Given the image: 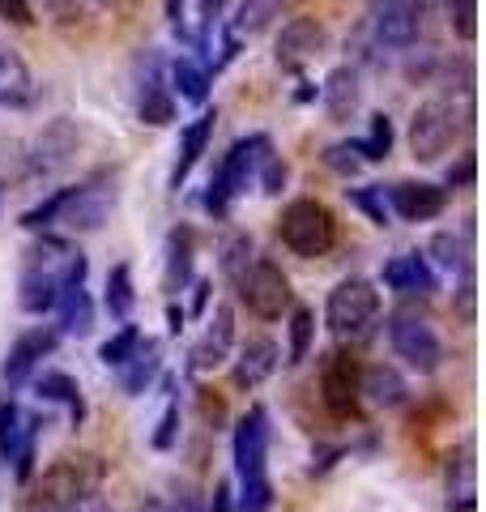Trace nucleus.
<instances>
[{
  "mask_svg": "<svg viewBox=\"0 0 486 512\" xmlns=\"http://www.w3.org/2000/svg\"><path fill=\"white\" fill-rule=\"evenodd\" d=\"M107 483V461L99 453H60L52 466L26 478V512H56L99 495Z\"/></svg>",
  "mask_w": 486,
  "mask_h": 512,
  "instance_id": "f257e3e1",
  "label": "nucleus"
},
{
  "mask_svg": "<svg viewBox=\"0 0 486 512\" xmlns=\"http://www.w3.org/2000/svg\"><path fill=\"white\" fill-rule=\"evenodd\" d=\"M269 410L252 406L235 427V474H239V512H269L273 483H269Z\"/></svg>",
  "mask_w": 486,
  "mask_h": 512,
  "instance_id": "f03ea898",
  "label": "nucleus"
},
{
  "mask_svg": "<svg viewBox=\"0 0 486 512\" xmlns=\"http://www.w3.org/2000/svg\"><path fill=\"white\" fill-rule=\"evenodd\" d=\"M380 325V291L367 278H342L324 299V329L337 342H363Z\"/></svg>",
  "mask_w": 486,
  "mask_h": 512,
  "instance_id": "7ed1b4c3",
  "label": "nucleus"
},
{
  "mask_svg": "<svg viewBox=\"0 0 486 512\" xmlns=\"http://www.w3.org/2000/svg\"><path fill=\"white\" fill-rule=\"evenodd\" d=\"M278 235H282V244L295 256H303V261H316V256H329L333 244H337V218H333V210L324 201L299 197V201H290L282 210Z\"/></svg>",
  "mask_w": 486,
  "mask_h": 512,
  "instance_id": "20e7f679",
  "label": "nucleus"
},
{
  "mask_svg": "<svg viewBox=\"0 0 486 512\" xmlns=\"http://www.w3.org/2000/svg\"><path fill=\"white\" fill-rule=\"evenodd\" d=\"M388 346H393V355L418 376H435L444 367L440 333H435L431 320L414 308H401V312L388 316Z\"/></svg>",
  "mask_w": 486,
  "mask_h": 512,
  "instance_id": "39448f33",
  "label": "nucleus"
},
{
  "mask_svg": "<svg viewBox=\"0 0 486 512\" xmlns=\"http://www.w3.org/2000/svg\"><path fill=\"white\" fill-rule=\"evenodd\" d=\"M269 137H239L231 150H226L222 167H218V180L209 184L205 192V210L209 214H226L231 210V201H239L243 192H248V184L256 180V167H261V158L269 154Z\"/></svg>",
  "mask_w": 486,
  "mask_h": 512,
  "instance_id": "423d86ee",
  "label": "nucleus"
},
{
  "mask_svg": "<svg viewBox=\"0 0 486 512\" xmlns=\"http://www.w3.org/2000/svg\"><path fill=\"white\" fill-rule=\"evenodd\" d=\"M235 291H239V303L256 320H282L290 308H295L290 278L282 274L278 261H265V256H256V261L248 265V274L235 282Z\"/></svg>",
  "mask_w": 486,
  "mask_h": 512,
  "instance_id": "0eeeda50",
  "label": "nucleus"
},
{
  "mask_svg": "<svg viewBox=\"0 0 486 512\" xmlns=\"http://www.w3.org/2000/svg\"><path fill=\"white\" fill-rule=\"evenodd\" d=\"M457 137H461V111L448 99H427L414 111L410 133H405L410 154L418 158V163H440V158L457 146Z\"/></svg>",
  "mask_w": 486,
  "mask_h": 512,
  "instance_id": "6e6552de",
  "label": "nucleus"
},
{
  "mask_svg": "<svg viewBox=\"0 0 486 512\" xmlns=\"http://www.w3.org/2000/svg\"><path fill=\"white\" fill-rule=\"evenodd\" d=\"M116 210V180L107 175H94L86 184H73L64 188V205L56 214V227L73 231V235H86V231H99L103 222Z\"/></svg>",
  "mask_w": 486,
  "mask_h": 512,
  "instance_id": "1a4fd4ad",
  "label": "nucleus"
},
{
  "mask_svg": "<svg viewBox=\"0 0 486 512\" xmlns=\"http://www.w3.org/2000/svg\"><path fill=\"white\" fill-rule=\"evenodd\" d=\"M81 146V128L73 120H52V124H43L35 141L26 146L22 154V175L26 180H47V175H56L73 163V154Z\"/></svg>",
  "mask_w": 486,
  "mask_h": 512,
  "instance_id": "9d476101",
  "label": "nucleus"
},
{
  "mask_svg": "<svg viewBox=\"0 0 486 512\" xmlns=\"http://www.w3.org/2000/svg\"><path fill=\"white\" fill-rule=\"evenodd\" d=\"M418 26H423V0H376L367 13V30L384 52L414 47Z\"/></svg>",
  "mask_w": 486,
  "mask_h": 512,
  "instance_id": "9b49d317",
  "label": "nucleus"
},
{
  "mask_svg": "<svg viewBox=\"0 0 486 512\" xmlns=\"http://www.w3.org/2000/svg\"><path fill=\"white\" fill-rule=\"evenodd\" d=\"M320 397L333 419H354L359 414V363L350 355H329L320 367Z\"/></svg>",
  "mask_w": 486,
  "mask_h": 512,
  "instance_id": "f8f14e48",
  "label": "nucleus"
},
{
  "mask_svg": "<svg viewBox=\"0 0 486 512\" xmlns=\"http://www.w3.org/2000/svg\"><path fill=\"white\" fill-rule=\"evenodd\" d=\"M56 346H60V333L56 329H47V325L26 329L22 338L9 346V359H5V384H9V389H22V384L39 372L43 359L52 355Z\"/></svg>",
  "mask_w": 486,
  "mask_h": 512,
  "instance_id": "ddd939ff",
  "label": "nucleus"
},
{
  "mask_svg": "<svg viewBox=\"0 0 486 512\" xmlns=\"http://www.w3.org/2000/svg\"><path fill=\"white\" fill-rule=\"evenodd\" d=\"M324 43H329V35H324L320 18H290L282 30H278V43H273V60L282 64V69H299V64L316 60L324 52Z\"/></svg>",
  "mask_w": 486,
  "mask_h": 512,
  "instance_id": "4468645a",
  "label": "nucleus"
},
{
  "mask_svg": "<svg viewBox=\"0 0 486 512\" xmlns=\"http://www.w3.org/2000/svg\"><path fill=\"white\" fill-rule=\"evenodd\" d=\"M388 205L405 222H431L448 210V188L427 184V180H401L388 188Z\"/></svg>",
  "mask_w": 486,
  "mask_h": 512,
  "instance_id": "2eb2a0df",
  "label": "nucleus"
},
{
  "mask_svg": "<svg viewBox=\"0 0 486 512\" xmlns=\"http://www.w3.org/2000/svg\"><path fill=\"white\" fill-rule=\"evenodd\" d=\"M231 346H235V308H214V316H209V325L201 333V342L192 346V372H214V367H222L226 359H231Z\"/></svg>",
  "mask_w": 486,
  "mask_h": 512,
  "instance_id": "dca6fc26",
  "label": "nucleus"
},
{
  "mask_svg": "<svg viewBox=\"0 0 486 512\" xmlns=\"http://www.w3.org/2000/svg\"><path fill=\"white\" fill-rule=\"evenodd\" d=\"M320 103H324V116H329L333 124L354 120V111H359V103H363L359 69H354V64H337L320 86Z\"/></svg>",
  "mask_w": 486,
  "mask_h": 512,
  "instance_id": "f3484780",
  "label": "nucleus"
},
{
  "mask_svg": "<svg viewBox=\"0 0 486 512\" xmlns=\"http://www.w3.org/2000/svg\"><path fill=\"white\" fill-rule=\"evenodd\" d=\"M384 286L401 299H414V295H431L435 291V269L427 265L423 252H397L393 261L384 265Z\"/></svg>",
  "mask_w": 486,
  "mask_h": 512,
  "instance_id": "a211bd4d",
  "label": "nucleus"
},
{
  "mask_svg": "<svg viewBox=\"0 0 486 512\" xmlns=\"http://www.w3.org/2000/svg\"><path fill=\"white\" fill-rule=\"evenodd\" d=\"M282 363V346L273 338H248L239 346V359H235V384L239 389H261V384L278 372Z\"/></svg>",
  "mask_w": 486,
  "mask_h": 512,
  "instance_id": "6ab92c4d",
  "label": "nucleus"
},
{
  "mask_svg": "<svg viewBox=\"0 0 486 512\" xmlns=\"http://www.w3.org/2000/svg\"><path fill=\"white\" fill-rule=\"evenodd\" d=\"M39 99V82L18 47H0V107H30Z\"/></svg>",
  "mask_w": 486,
  "mask_h": 512,
  "instance_id": "aec40b11",
  "label": "nucleus"
},
{
  "mask_svg": "<svg viewBox=\"0 0 486 512\" xmlns=\"http://www.w3.org/2000/svg\"><path fill=\"white\" fill-rule=\"evenodd\" d=\"M469 235H474V227H465V235H457V231H440V235H431L427 265L435 269V278H440V274L457 278V274H465V269L474 265V248H469Z\"/></svg>",
  "mask_w": 486,
  "mask_h": 512,
  "instance_id": "412c9836",
  "label": "nucleus"
},
{
  "mask_svg": "<svg viewBox=\"0 0 486 512\" xmlns=\"http://www.w3.org/2000/svg\"><path fill=\"white\" fill-rule=\"evenodd\" d=\"M444 487H448V508L469 512L478 504V474H474V444H461L457 453H448V474H444Z\"/></svg>",
  "mask_w": 486,
  "mask_h": 512,
  "instance_id": "4be33fe9",
  "label": "nucleus"
},
{
  "mask_svg": "<svg viewBox=\"0 0 486 512\" xmlns=\"http://www.w3.org/2000/svg\"><path fill=\"white\" fill-rule=\"evenodd\" d=\"M214 124H218V111H205V116H197L180 133V158H175V171H171V184L175 188L188 180L192 167L201 163V154L209 150V141H214Z\"/></svg>",
  "mask_w": 486,
  "mask_h": 512,
  "instance_id": "5701e85b",
  "label": "nucleus"
},
{
  "mask_svg": "<svg viewBox=\"0 0 486 512\" xmlns=\"http://www.w3.org/2000/svg\"><path fill=\"white\" fill-rule=\"evenodd\" d=\"M162 372V346L154 338H141L137 350H133V359H128L120 367V384H124V393L128 397H141V393H150V384L158 380Z\"/></svg>",
  "mask_w": 486,
  "mask_h": 512,
  "instance_id": "b1692460",
  "label": "nucleus"
},
{
  "mask_svg": "<svg viewBox=\"0 0 486 512\" xmlns=\"http://www.w3.org/2000/svg\"><path fill=\"white\" fill-rule=\"evenodd\" d=\"M405 380L397 367H388V363H376V367H367V372L359 376V397H367L371 406H380V410H397L405 406Z\"/></svg>",
  "mask_w": 486,
  "mask_h": 512,
  "instance_id": "393cba45",
  "label": "nucleus"
},
{
  "mask_svg": "<svg viewBox=\"0 0 486 512\" xmlns=\"http://www.w3.org/2000/svg\"><path fill=\"white\" fill-rule=\"evenodd\" d=\"M52 312L60 316V329H56V333H69V338H86V333L94 329V299H90V291H86V282L69 286V291H60V299H56Z\"/></svg>",
  "mask_w": 486,
  "mask_h": 512,
  "instance_id": "a878e982",
  "label": "nucleus"
},
{
  "mask_svg": "<svg viewBox=\"0 0 486 512\" xmlns=\"http://www.w3.org/2000/svg\"><path fill=\"white\" fill-rule=\"evenodd\" d=\"M30 380H35V393L43 397V402L69 406V414L77 423L86 419V402H81V389H77V380L69 372H56V367H52V372H35Z\"/></svg>",
  "mask_w": 486,
  "mask_h": 512,
  "instance_id": "bb28decb",
  "label": "nucleus"
},
{
  "mask_svg": "<svg viewBox=\"0 0 486 512\" xmlns=\"http://www.w3.org/2000/svg\"><path fill=\"white\" fill-rule=\"evenodd\" d=\"M103 308L111 312V320H124L133 316L137 308V286H133V269H128L124 261L120 265H111V274H107V295H103Z\"/></svg>",
  "mask_w": 486,
  "mask_h": 512,
  "instance_id": "cd10ccee",
  "label": "nucleus"
},
{
  "mask_svg": "<svg viewBox=\"0 0 486 512\" xmlns=\"http://www.w3.org/2000/svg\"><path fill=\"white\" fill-rule=\"evenodd\" d=\"M137 116H141V124H154V128L175 124V94H171V86H162L158 77H150V82L141 86Z\"/></svg>",
  "mask_w": 486,
  "mask_h": 512,
  "instance_id": "c85d7f7f",
  "label": "nucleus"
},
{
  "mask_svg": "<svg viewBox=\"0 0 486 512\" xmlns=\"http://www.w3.org/2000/svg\"><path fill=\"white\" fill-rule=\"evenodd\" d=\"M192 282V231L188 227H175L167 239V291H184Z\"/></svg>",
  "mask_w": 486,
  "mask_h": 512,
  "instance_id": "c756f323",
  "label": "nucleus"
},
{
  "mask_svg": "<svg viewBox=\"0 0 486 512\" xmlns=\"http://www.w3.org/2000/svg\"><path fill=\"white\" fill-rule=\"evenodd\" d=\"M171 86H175L171 94H180L184 103H205L209 99V69L188 56L171 60Z\"/></svg>",
  "mask_w": 486,
  "mask_h": 512,
  "instance_id": "7c9ffc66",
  "label": "nucleus"
},
{
  "mask_svg": "<svg viewBox=\"0 0 486 512\" xmlns=\"http://www.w3.org/2000/svg\"><path fill=\"white\" fill-rule=\"evenodd\" d=\"M286 329H290V346H286V363H303L312 355V342H316V312L295 303L286 312Z\"/></svg>",
  "mask_w": 486,
  "mask_h": 512,
  "instance_id": "2f4dec72",
  "label": "nucleus"
},
{
  "mask_svg": "<svg viewBox=\"0 0 486 512\" xmlns=\"http://www.w3.org/2000/svg\"><path fill=\"white\" fill-rule=\"evenodd\" d=\"M278 18V0H239V13L231 22V35L235 39H252Z\"/></svg>",
  "mask_w": 486,
  "mask_h": 512,
  "instance_id": "473e14b6",
  "label": "nucleus"
},
{
  "mask_svg": "<svg viewBox=\"0 0 486 512\" xmlns=\"http://www.w3.org/2000/svg\"><path fill=\"white\" fill-rule=\"evenodd\" d=\"M141 338H145V333H141L137 325H128V320H124V325H120V329L103 342L99 359H103L107 367H116V372H120V367H124L128 359H133V350H137V342H141Z\"/></svg>",
  "mask_w": 486,
  "mask_h": 512,
  "instance_id": "72a5a7b5",
  "label": "nucleus"
},
{
  "mask_svg": "<svg viewBox=\"0 0 486 512\" xmlns=\"http://www.w3.org/2000/svg\"><path fill=\"white\" fill-rule=\"evenodd\" d=\"M256 261V244H252V235H231L222 244V274L239 282L243 274H248V265Z\"/></svg>",
  "mask_w": 486,
  "mask_h": 512,
  "instance_id": "f704fd0d",
  "label": "nucleus"
},
{
  "mask_svg": "<svg viewBox=\"0 0 486 512\" xmlns=\"http://www.w3.org/2000/svg\"><path fill=\"white\" fill-rule=\"evenodd\" d=\"M22 423H26V414L18 410V402H0V461H5V470L13 466V453H18Z\"/></svg>",
  "mask_w": 486,
  "mask_h": 512,
  "instance_id": "c9c22d12",
  "label": "nucleus"
},
{
  "mask_svg": "<svg viewBox=\"0 0 486 512\" xmlns=\"http://www.w3.org/2000/svg\"><path fill=\"white\" fill-rule=\"evenodd\" d=\"M388 150H393V120L380 111V116H371L367 137L359 141V154L363 163H380V158H388Z\"/></svg>",
  "mask_w": 486,
  "mask_h": 512,
  "instance_id": "e433bc0d",
  "label": "nucleus"
},
{
  "mask_svg": "<svg viewBox=\"0 0 486 512\" xmlns=\"http://www.w3.org/2000/svg\"><path fill=\"white\" fill-rule=\"evenodd\" d=\"M39 419H30L26 414V423H22V440H18V453H13V478H18V483H26L30 474H35V444H39Z\"/></svg>",
  "mask_w": 486,
  "mask_h": 512,
  "instance_id": "4c0bfd02",
  "label": "nucleus"
},
{
  "mask_svg": "<svg viewBox=\"0 0 486 512\" xmlns=\"http://www.w3.org/2000/svg\"><path fill=\"white\" fill-rule=\"evenodd\" d=\"M286 175H290L286 158L269 150V154L261 158V167H256V184H261V192H265V197H278V192L286 188Z\"/></svg>",
  "mask_w": 486,
  "mask_h": 512,
  "instance_id": "58836bf2",
  "label": "nucleus"
},
{
  "mask_svg": "<svg viewBox=\"0 0 486 512\" xmlns=\"http://www.w3.org/2000/svg\"><path fill=\"white\" fill-rule=\"evenodd\" d=\"M175 440H180V397H171V402H167V410H162V419L154 427L150 444L158 448V453H171Z\"/></svg>",
  "mask_w": 486,
  "mask_h": 512,
  "instance_id": "ea45409f",
  "label": "nucleus"
},
{
  "mask_svg": "<svg viewBox=\"0 0 486 512\" xmlns=\"http://www.w3.org/2000/svg\"><path fill=\"white\" fill-rule=\"evenodd\" d=\"M324 167L337 171V175H354L363 167L359 141H337V146H329V150H324Z\"/></svg>",
  "mask_w": 486,
  "mask_h": 512,
  "instance_id": "a19ab883",
  "label": "nucleus"
},
{
  "mask_svg": "<svg viewBox=\"0 0 486 512\" xmlns=\"http://www.w3.org/2000/svg\"><path fill=\"white\" fill-rule=\"evenodd\" d=\"M350 201L359 205V210L376 222V227H384L388 222V201H384V188H350Z\"/></svg>",
  "mask_w": 486,
  "mask_h": 512,
  "instance_id": "79ce46f5",
  "label": "nucleus"
},
{
  "mask_svg": "<svg viewBox=\"0 0 486 512\" xmlns=\"http://www.w3.org/2000/svg\"><path fill=\"white\" fill-rule=\"evenodd\" d=\"M452 30L465 43L478 39V0H452Z\"/></svg>",
  "mask_w": 486,
  "mask_h": 512,
  "instance_id": "37998d69",
  "label": "nucleus"
},
{
  "mask_svg": "<svg viewBox=\"0 0 486 512\" xmlns=\"http://www.w3.org/2000/svg\"><path fill=\"white\" fill-rule=\"evenodd\" d=\"M0 18H9L13 26H30L35 9H30V0H0Z\"/></svg>",
  "mask_w": 486,
  "mask_h": 512,
  "instance_id": "c03bdc74",
  "label": "nucleus"
},
{
  "mask_svg": "<svg viewBox=\"0 0 486 512\" xmlns=\"http://www.w3.org/2000/svg\"><path fill=\"white\" fill-rule=\"evenodd\" d=\"M192 291H197V295H192V316H205V308H209V295H214V282L201 278L197 286H192Z\"/></svg>",
  "mask_w": 486,
  "mask_h": 512,
  "instance_id": "a18cd8bd",
  "label": "nucleus"
},
{
  "mask_svg": "<svg viewBox=\"0 0 486 512\" xmlns=\"http://www.w3.org/2000/svg\"><path fill=\"white\" fill-rule=\"evenodd\" d=\"M197 9H201V18H205V26H214L226 9H231V0H197Z\"/></svg>",
  "mask_w": 486,
  "mask_h": 512,
  "instance_id": "49530a36",
  "label": "nucleus"
},
{
  "mask_svg": "<svg viewBox=\"0 0 486 512\" xmlns=\"http://www.w3.org/2000/svg\"><path fill=\"white\" fill-rule=\"evenodd\" d=\"M56 512H111V508H107L103 495H90V500H77L69 508H56Z\"/></svg>",
  "mask_w": 486,
  "mask_h": 512,
  "instance_id": "de8ad7c7",
  "label": "nucleus"
},
{
  "mask_svg": "<svg viewBox=\"0 0 486 512\" xmlns=\"http://www.w3.org/2000/svg\"><path fill=\"white\" fill-rule=\"evenodd\" d=\"M231 508H235V500H231V487L218 483V487H214V504H209L205 512H231Z\"/></svg>",
  "mask_w": 486,
  "mask_h": 512,
  "instance_id": "09e8293b",
  "label": "nucleus"
},
{
  "mask_svg": "<svg viewBox=\"0 0 486 512\" xmlns=\"http://www.w3.org/2000/svg\"><path fill=\"white\" fill-rule=\"evenodd\" d=\"M167 22L175 30H184V0H167Z\"/></svg>",
  "mask_w": 486,
  "mask_h": 512,
  "instance_id": "8fccbe9b",
  "label": "nucleus"
},
{
  "mask_svg": "<svg viewBox=\"0 0 486 512\" xmlns=\"http://www.w3.org/2000/svg\"><path fill=\"white\" fill-rule=\"evenodd\" d=\"M167 320H171L167 329H171V333H180V329H184V308H175V303H171V308H167Z\"/></svg>",
  "mask_w": 486,
  "mask_h": 512,
  "instance_id": "3c124183",
  "label": "nucleus"
},
{
  "mask_svg": "<svg viewBox=\"0 0 486 512\" xmlns=\"http://www.w3.org/2000/svg\"><path fill=\"white\" fill-rule=\"evenodd\" d=\"M94 5H103V9H116V5H124V0H94Z\"/></svg>",
  "mask_w": 486,
  "mask_h": 512,
  "instance_id": "603ef678",
  "label": "nucleus"
},
{
  "mask_svg": "<svg viewBox=\"0 0 486 512\" xmlns=\"http://www.w3.org/2000/svg\"><path fill=\"white\" fill-rule=\"evenodd\" d=\"M0 197H5V184H0Z\"/></svg>",
  "mask_w": 486,
  "mask_h": 512,
  "instance_id": "864d4df0",
  "label": "nucleus"
}]
</instances>
